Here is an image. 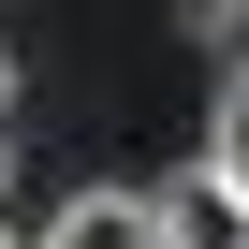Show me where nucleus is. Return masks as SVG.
<instances>
[{
  "label": "nucleus",
  "instance_id": "4",
  "mask_svg": "<svg viewBox=\"0 0 249 249\" xmlns=\"http://www.w3.org/2000/svg\"><path fill=\"white\" fill-rule=\"evenodd\" d=\"M191 15H205V30H220V44H249V0H191Z\"/></svg>",
  "mask_w": 249,
  "mask_h": 249
},
{
  "label": "nucleus",
  "instance_id": "3",
  "mask_svg": "<svg viewBox=\"0 0 249 249\" xmlns=\"http://www.w3.org/2000/svg\"><path fill=\"white\" fill-rule=\"evenodd\" d=\"M205 176H234L249 191V59L220 73V103H205Z\"/></svg>",
  "mask_w": 249,
  "mask_h": 249
},
{
  "label": "nucleus",
  "instance_id": "2",
  "mask_svg": "<svg viewBox=\"0 0 249 249\" xmlns=\"http://www.w3.org/2000/svg\"><path fill=\"white\" fill-rule=\"evenodd\" d=\"M30 249H161V220H147V191H73Z\"/></svg>",
  "mask_w": 249,
  "mask_h": 249
},
{
  "label": "nucleus",
  "instance_id": "5",
  "mask_svg": "<svg viewBox=\"0 0 249 249\" xmlns=\"http://www.w3.org/2000/svg\"><path fill=\"white\" fill-rule=\"evenodd\" d=\"M0 117H15V59H0Z\"/></svg>",
  "mask_w": 249,
  "mask_h": 249
},
{
  "label": "nucleus",
  "instance_id": "6",
  "mask_svg": "<svg viewBox=\"0 0 249 249\" xmlns=\"http://www.w3.org/2000/svg\"><path fill=\"white\" fill-rule=\"evenodd\" d=\"M0 249H15V205H0Z\"/></svg>",
  "mask_w": 249,
  "mask_h": 249
},
{
  "label": "nucleus",
  "instance_id": "1",
  "mask_svg": "<svg viewBox=\"0 0 249 249\" xmlns=\"http://www.w3.org/2000/svg\"><path fill=\"white\" fill-rule=\"evenodd\" d=\"M147 220H161V249H249V191H234V176H205V161H191V176H161V191H147Z\"/></svg>",
  "mask_w": 249,
  "mask_h": 249
}]
</instances>
